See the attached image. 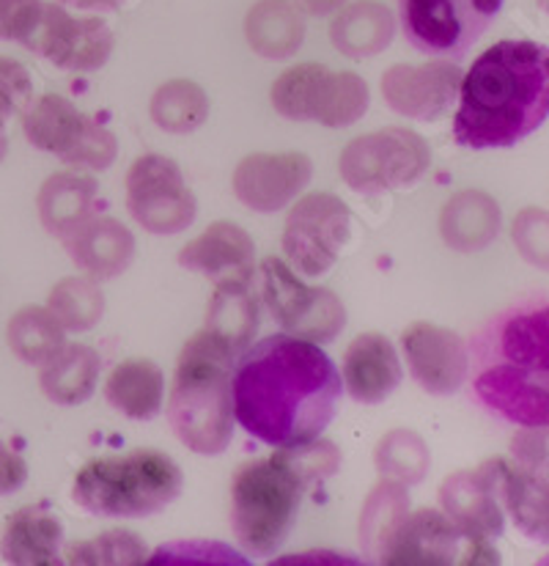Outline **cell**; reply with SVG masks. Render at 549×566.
<instances>
[{"label":"cell","instance_id":"6da1fadb","mask_svg":"<svg viewBox=\"0 0 549 566\" xmlns=\"http://www.w3.org/2000/svg\"><path fill=\"white\" fill-rule=\"evenodd\" d=\"M234 421L273 449H299L321 438L341 399L336 364L305 338H262L242 349L231 371Z\"/></svg>","mask_w":549,"mask_h":566},{"label":"cell","instance_id":"7a4b0ae2","mask_svg":"<svg viewBox=\"0 0 549 566\" xmlns=\"http://www.w3.org/2000/svg\"><path fill=\"white\" fill-rule=\"evenodd\" d=\"M475 399L522 429L549 427V297L508 305L467 344Z\"/></svg>","mask_w":549,"mask_h":566},{"label":"cell","instance_id":"3957f363","mask_svg":"<svg viewBox=\"0 0 549 566\" xmlns=\"http://www.w3.org/2000/svg\"><path fill=\"white\" fill-rule=\"evenodd\" d=\"M549 116V48L497 42L473 61L458 86L454 138L467 149L517 146Z\"/></svg>","mask_w":549,"mask_h":566},{"label":"cell","instance_id":"277c9868","mask_svg":"<svg viewBox=\"0 0 549 566\" xmlns=\"http://www.w3.org/2000/svg\"><path fill=\"white\" fill-rule=\"evenodd\" d=\"M341 468V454L327 440L299 449H277L267 460L242 465L231 484V528L253 556H273L297 523L310 486Z\"/></svg>","mask_w":549,"mask_h":566},{"label":"cell","instance_id":"5b68a950","mask_svg":"<svg viewBox=\"0 0 549 566\" xmlns=\"http://www.w3.org/2000/svg\"><path fill=\"white\" fill-rule=\"evenodd\" d=\"M236 353L203 327L182 347L168 399L173 434L203 457L223 454L234 434L231 371Z\"/></svg>","mask_w":549,"mask_h":566},{"label":"cell","instance_id":"8992f818","mask_svg":"<svg viewBox=\"0 0 549 566\" xmlns=\"http://www.w3.org/2000/svg\"><path fill=\"white\" fill-rule=\"evenodd\" d=\"M182 484L184 475L171 457L138 449L86 462L75 475L72 497L94 517L140 520L177 501Z\"/></svg>","mask_w":549,"mask_h":566},{"label":"cell","instance_id":"52a82bcc","mask_svg":"<svg viewBox=\"0 0 549 566\" xmlns=\"http://www.w3.org/2000/svg\"><path fill=\"white\" fill-rule=\"evenodd\" d=\"M22 129L31 146L88 171H105L118 155L110 129L59 94H44L31 102L22 113Z\"/></svg>","mask_w":549,"mask_h":566},{"label":"cell","instance_id":"ba28073f","mask_svg":"<svg viewBox=\"0 0 549 566\" xmlns=\"http://www.w3.org/2000/svg\"><path fill=\"white\" fill-rule=\"evenodd\" d=\"M429 144L407 127H384L349 140L338 171L355 192H384L415 185L429 171Z\"/></svg>","mask_w":549,"mask_h":566},{"label":"cell","instance_id":"9c48e42d","mask_svg":"<svg viewBox=\"0 0 549 566\" xmlns=\"http://www.w3.org/2000/svg\"><path fill=\"white\" fill-rule=\"evenodd\" d=\"M503 0H399L401 31L423 55L458 61L500 14Z\"/></svg>","mask_w":549,"mask_h":566},{"label":"cell","instance_id":"30bf717a","mask_svg":"<svg viewBox=\"0 0 549 566\" xmlns=\"http://www.w3.org/2000/svg\"><path fill=\"white\" fill-rule=\"evenodd\" d=\"M262 300L288 336L314 344H330L347 325V308L330 289L303 283L281 259L262 262Z\"/></svg>","mask_w":549,"mask_h":566},{"label":"cell","instance_id":"8fae6325","mask_svg":"<svg viewBox=\"0 0 549 566\" xmlns=\"http://www.w3.org/2000/svg\"><path fill=\"white\" fill-rule=\"evenodd\" d=\"M352 231V212L332 192L299 198L283 223V253L303 275H325L341 256Z\"/></svg>","mask_w":549,"mask_h":566},{"label":"cell","instance_id":"7c38bea8","mask_svg":"<svg viewBox=\"0 0 549 566\" xmlns=\"http://www.w3.org/2000/svg\"><path fill=\"white\" fill-rule=\"evenodd\" d=\"M127 209L151 234H179L196 220L198 201L171 157L144 155L127 174Z\"/></svg>","mask_w":549,"mask_h":566},{"label":"cell","instance_id":"4fadbf2b","mask_svg":"<svg viewBox=\"0 0 549 566\" xmlns=\"http://www.w3.org/2000/svg\"><path fill=\"white\" fill-rule=\"evenodd\" d=\"M382 564H500V553L489 542L467 539L445 512L418 509L399 525L384 551Z\"/></svg>","mask_w":549,"mask_h":566},{"label":"cell","instance_id":"5bb4252c","mask_svg":"<svg viewBox=\"0 0 549 566\" xmlns=\"http://www.w3.org/2000/svg\"><path fill=\"white\" fill-rule=\"evenodd\" d=\"M25 48L61 70L94 72L110 59L113 31L99 17H72L66 6L44 3Z\"/></svg>","mask_w":549,"mask_h":566},{"label":"cell","instance_id":"9a60e30c","mask_svg":"<svg viewBox=\"0 0 549 566\" xmlns=\"http://www.w3.org/2000/svg\"><path fill=\"white\" fill-rule=\"evenodd\" d=\"M462 70L448 59L429 64H395L382 75V96L390 111L415 122H437L454 107Z\"/></svg>","mask_w":549,"mask_h":566},{"label":"cell","instance_id":"2e32d148","mask_svg":"<svg viewBox=\"0 0 549 566\" xmlns=\"http://www.w3.org/2000/svg\"><path fill=\"white\" fill-rule=\"evenodd\" d=\"M410 375L426 394L448 396L456 394L469 375L467 344L454 331L415 322L401 333Z\"/></svg>","mask_w":549,"mask_h":566},{"label":"cell","instance_id":"e0dca14e","mask_svg":"<svg viewBox=\"0 0 549 566\" xmlns=\"http://www.w3.org/2000/svg\"><path fill=\"white\" fill-rule=\"evenodd\" d=\"M314 177V163L303 151L251 155L236 166L234 196L253 212H281Z\"/></svg>","mask_w":549,"mask_h":566},{"label":"cell","instance_id":"ac0fdd59","mask_svg":"<svg viewBox=\"0 0 549 566\" xmlns=\"http://www.w3.org/2000/svg\"><path fill=\"white\" fill-rule=\"evenodd\" d=\"M440 506L467 539H497L506 528L497 497V465L486 460L475 471H458L440 484Z\"/></svg>","mask_w":549,"mask_h":566},{"label":"cell","instance_id":"d6986e66","mask_svg":"<svg viewBox=\"0 0 549 566\" xmlns=\"http://www.w3.org/2000/svg\"><path fill=\"white\" fill-rule=\"evenodd\" d=\"M179 264L190 273L207 275L214 286L251 283L256 273V245L242 226L218 220L201 237L179 251Z\"/></svg>","mask_w":549,"mask_h":566},{"label":"cell","instance_id":"ffe728a7","mask_svg":"<svg viewBox=\"0 0 549 566\" xmlns=\"http://www.w3.org/2000/svg\"><path fill=\"white\" fill-rule=\"evenodd\" d=\"M72 262L94 281L118 279L135 259V237L110 214H92L64 237Z\"/></svg>","mask_w":549,"mask_h":566},{"label":"cell","instance_id":"44dd1931","mask_svg":"<svg viewBox=\"0 0 549 566\" xmlns=\"http://www.w3.org/2000/svg\"><path fill=\"white\" fill-rule=\"evenodd\" d=\"M497 497L511 514L519 534L539 545H549V475L495 457Z\"/></svg>","mask_w":549,"mask_h":566},{"label":"cell","instance_id":"7402d4cb","mask_svg":"<svg viewBox=\"0 0 549 566\" xmlns=\"http://www.w3.org/2000/svg\"><path fill=\"white\" fill-rule=\"evenodd\" d=\"M344 382L349 396L363 405H379L401 382V360L395 347L379 333L355 338L344 355Z\"/></svg>","mask_w":549,"mask_h":566},{"label":"cell","instance_id":"603a6c76","mask_svg":"<svg viewBox=\"0 0 549 566\" xmlns=\"http://www.w3.org/2000/svg\"><path fill=\"white\" fill-rule=\"evenodd\" d=\"M64 525L47 506H22L6 520L0 556L17 566L61 564Z\"/></svg>","mask_w":549,"mask_h":566},{"label":"cell","instance_id":"cb8c5ba5","mask_svg":"<svg viewBox=\"0 0 549 566\" xmlns=\"http://www.w3.org/2000/svg\"><path fill=\"white\" fill-rule=\"evenodd\" d=\"M500 207L484 190H462L440 212V234L458 253L489 248L500 234Z\"/></svg>","mask_w":549,"mask_h":566},{"label":"cell","instance_id":"d4e9b609","mask_svg":"<svg viewBox=\"0 0 549 566\" xmlns=\"http://www.w3.org/2000/svg\"><path fill=\"white\" fill-rule=\"evenodd\" d=\"M99 185L83 171H59L39 190V220L44 231L59 240L70 237L83 220L94 214Z\"/></svg>","mask_w":549,"mask_h":566},{"label":"cell","instance_id":"484cf974","mask_svg":"<svg viewBox=\"0 0 549 566\" xmlns=\"http://www.w3.org/2000/svg\"><path fill=\"white\" fill-rule=\"evenodd\" d=\"M395 36V17L388 6L377 0H358L344 6L330 25V39L347 59H371L379 55Z\"/></svg>","mask_w":549,"mask_h":566},{"label":"cell","instance_id":"4316f807","mask_svg":"<svg viewBox=\"0 0 549 566\" xmlns=\"http://www.w3.org/2000/svg\"><path fill=\"white\" fill-rule=\"evenodd\" d=\"M102 358L86 344H64L50 360H44L39 371V385L44 396L55 405L75 407L94 396L99 382Z\"/></svg>","mask_w":549,"mask_h":566},{"label":"cell","instance_id":"83f0119b","mask_svg":"<svg viewBox=\"0 0 549 566\" xmlns=\"http://www.w3.org/2000/svg\"><path fill=\"white\" fill-rule=\"evenodd\" d=\"M105 399L113 410L133 421H151L166 401L162 369L146 358L124 360L107 377Z\"/></svg>","mask_w":549,"mask_h":566},{"label":"cell","instance_id":"f1b7e54d","mask_svg":"<svg viewBox=\"0 0 549 566\" xmlns=\"http://www.w3.org/2000/svg\"><path fill=\"white\" fill-rule=\"evenodd\" d=\"M247 44L264 59H292L305 39V17L292 0H258L245 17Z\"/></svg>","mask_w":549,"mask_h":566},{"label":"cell","instance_id":"f546056e","mask_svg":"<svg viewBox=\"0 0 549 566\" xmlns=\"http://www.w3.org/2000/svg\"><path fill=\"white\" fill-rule=\"evenodd\" d=\"M207 331L223 338L236 355L251 347L258 331V300L251 283H223L207 308Z\"/></svg>","mask_w":549,"mask_h":566},{"label":"cell","instance_id":"4dcf8cb0","mask_svg":"<svg viewBox=\"0 0 549 566\" xmlns=\"http://www.w3.org/2000/svg\"><path fill=\"white\" fill-rule=\"evenodd\" d=\"M410 514V495L399 481L382 479L366 497L363 514H360V547L368 562L382 564L390 539Z\"/></svg>","mask_w":549,"mask_h":566},{"label":"cell","instance_id":"1f68e13d","mask_svg":"<svg viewBox=\"0 0 549 566\" xmlns=\"http://www.w3.org/2000/svg\"><path fill=\"white\" fill-rule=\"evenodd\" d=\"M368 83L355 72H321L310 102V122H319L330 129L349 127L360 122L368 111Z\"/></svg>","mask_w":549,"mask_h":566},{"label":"cell","instance_id":"d6a6232c","mask_svg":"<svg viewBox=\"0 0 549 566\" xmlns=\"http://www.w3.org/2000/svg\"><path fill=\"white\" fill-rule=\"evenodd\" d=\"M9 347L22 364L42 366L66 344V331L47 305H25L9 319Z\"/></svg>","mask_w":549,"mask_h":566},{"label":"cell","instance_id":"836d02e7","mask_svg":"<svg viewBox=\"0 0 549 566\" xmlns=\"http://www.w3.org/2000/svg\"><path fill=\"white\" fill-rule=\"evenodd\" d=\"M151 122L173 135H187L209 118V96L192 81H168L151 96Z\"/></svg>","mask_w":549,"mask_h":566},{"label":"cell","instance_id":"e575fe53","mask_svg":"<svg viewBox=\"0 0 549 566\" xmlns=\"http://www.w3.org/2000/svg\"><path fill=\"white\" fill-rule=\"evenodd\" d=\"M47 308L64 325V331L83 333L92 331L105 314V294H102L99 281L88 275H70L55 283L47 297Z\"/></svg>","mask_w":549,"mask_h":566},{"label":"cell","instance_id":"d590c367","mask_svg":"<svg viewBox=\"0 0 549 566\" xmlns=\"http://www.w3.org/2000/svg\"><path fill=\"white\" fill-rule=\"evenodd\" d=\"M373 462H377V471L382 479L410 486L423 481L432 457H429L421 434L410 432V429H393V432L379 440L377 451H373Z\"/></svg>","mask_w":549,"mask_h":566},{"label":"cell","instance_id":"8d00e7d4","mask_svg":"<svg viewBox=\"0 0 549 566\" xmlns=\"http://www.w3.org/2000/svg\"><path fill=\"white\" fill-rule=\"evenodd\" d=\"M149 547L135 531H105L88 542H75L66 551L70 564H144Z\"/></svg>","mask_w":549,"mask_h":566},{"label":"cell","instance_id":"74e56055","mask_svg":"<svg viewBox=\"0 0 549 566\" xmlns=\"http://www.w3.org/2000/svg\"><path fill=\"white\" fill-rule=\"evenodd\" d=\"M325 70L321 64H297L283 72L273 83L275 111L288 122H310V102Z\"/></svg>","mask_w":549,"mask_h":566},{"label":"cell","instance_id":"f35d334b","mask_svg":"<svg viewBox=\"0 0 549 566\" xmlns=\"http://www.w3.org/2000/svg\"><path fill=\"white\" fill-rule=\"evenodd\" d=\"M511 237L525 262L534 268L549 270V212L539 207H528L514 218Z\"/></svg>","mask_w":549,"mask_h":566},{"label":"cell","instance_id":"ab89813d","mask_svg":"<svg viewBox=\"0 0 549 566\" xmlns=\"http://www.w3.org/2000/svg\"><path fill=\"white\" fill-rule=\"evenodd\" d=\"M33 102V83L28 77V70L14 59L0 55V133L6 122L17 113H25V107Z\"/></svg>","mask_w":549,"mask_h":566},{"label":"cell","instance_id":"60d3db41","mask_svg":"<svg viewBox=\"0 0 549 566\" xmlns=\"http://www.w3.org/2000/svg\"><path fill=\"white\" fill-rule=\"evenodd\" d=\"M42 0H0V39L25 44L42 20Z\"/></svg>","mask_w":549,"mask_h":566},{"label":"cell","instance_id":"b9f144b4","mask_svg":"<svg viewBox=\"0 0 549 566\" xmlns=\"http://www.w3.org/2000/svg\"><path fill=\"white\" fill-rule=\"evenodd\" d=\"M25 481H28L25 460L0 440V495H11V492L22 490Z\"/></svg>","mask_w":549,"mask_h":566},{"label":"cell","instance_id":"7bdbcfd3","mask_svg":"<svg viewBox=\"0 0 549 566\" xmlns=\"http://www.w3.org/2000/svg\"><path fill=\"white\" fill-rule=\"evenodd\" d=\"M59 3L86 11H116L124 0H59Z\"/></svg>","mask_w":549,"mask_h":566},{"label":"cell","instance_id":"ee69618b","mask_svg":"<svg viewBox=\"0 0 549 566\" xmlns=\"http://www.w3.org/2000/svg\"><path fill=\"white\" fill-rule=\"evenodd\" d=\"M344 3H347V0H299V6H303V9L314 17L332 14V11L341 9Z\"/></svg>","mask_w":549,"mask_h":566},{"label":"cell","instance_id":"f6af8a7d","mask_svg":"<svg viewBox=\"0 0 549 566\" xmlns=\"http://www.w3.org/2000/svg\"><path fill=\"white\" fill-rule=\"evenodd\" d=\"M545 468L549 473V427H545Z\"/></svg>","mask_w":549,"mask_h":566},{"label":"cell","instance_id":"bcb514c9","mask_svg":"<svg viewBox=\"0 0 549 566\" xmlns=\"http://www.w3.org/2000/svg\"><path fill=\"white\" fill-rule=\"evenodd\" d=\"M6 151H9V140H6V133H0V163H3Z\"/></svg>","mask_w":549,"mask_h":566},{"label":"cell","instance_id":"7dc6e473","mask_svg":"<svg viewBox=\"0 0 549 566\" xmlns=\"http://www.w3.org/2000/svg\"><path fill=\"white\" fill-rule=\"evenodd\" d=\"M536 3H539V6H541V9H545V11H547V14H549V0H536Z\"/></svg>","mask_w":549,"mask_h":566}]
</instances>
